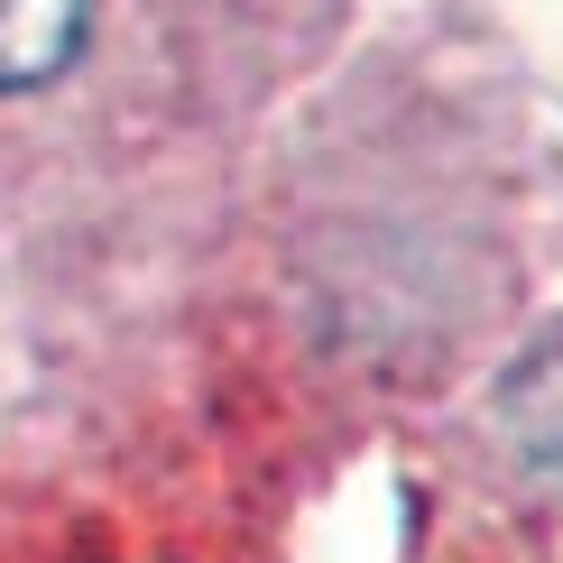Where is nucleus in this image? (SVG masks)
<instances>
[{"label":"nucleus","instance_id":"nucleus-1","mask_svg":"<svg viewBox=\"0 0 563 563\" xmlns=\"http://www.w3.org/2000/svg\"><path fill=\"white\" fill-rule=\"evenodd\" d=\"M92 0H0V92H37L84 56Z\"/></svg>","mask_w":563,"mask_h":563}]
</instances>
